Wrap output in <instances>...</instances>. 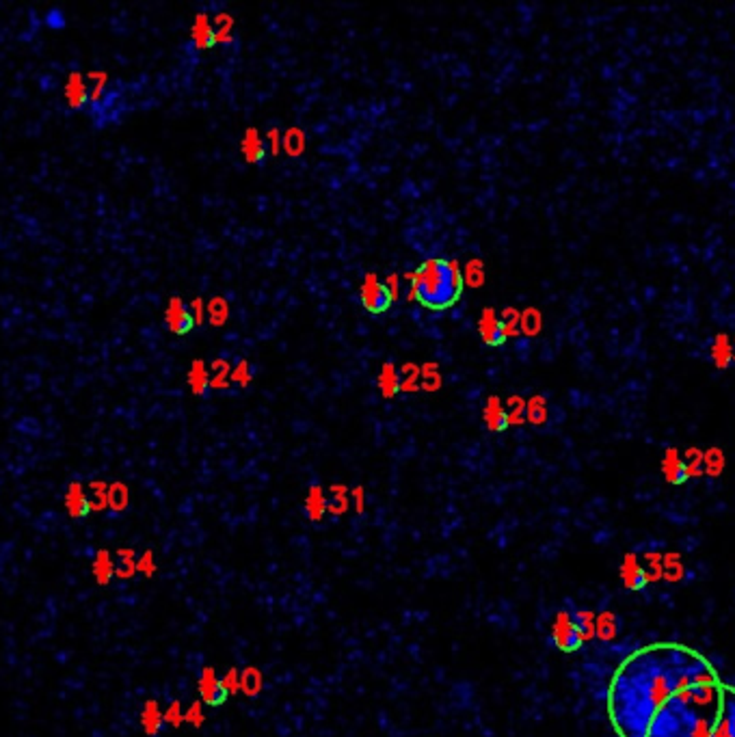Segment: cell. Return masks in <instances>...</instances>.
Listing matches in <instances>:
<instances>
[{
  "mask_svg": "<svg viewBox=\"0 0 735 737\" xmlns=\"http://www.w3.org/2000/svg\"><path fill=\"white\" fill-rule=\"evenodd\" d=\"M324 508H326V502L322 497V491L318 487H311L309 495H307V513H309V517H311V519H320Z\"/></svg>",
  "mask_w": 735,
  "mask_h": 737,
  "instance_id": "34",
  "label": "cell"
},
{
  "mask_svg": "<svg viewBox=\"0 0 735 737\" xmlns=\"http://www.w3.org/2000/svg\"><path fill=\"white\" fill-rule=\"evenodd\" d=\"M422 372V389L424 391H437L441 389V372H439V365L435 361H428L420 367Z\"/></svg>",
  "mask_w": 735,
  "mask_h": 737,
  "instance_id": "31",
  "label": "cell"
},
{
  "mask_svg": "<svg viewBox=\"0 0 735 737\" xmlns=\"http://www.w3.org/2000/svg\"><path fill=\"white\" fill-rule=\"evenodd\" d=\"M253 378V372H251V363L247 359H240L234 367H231V380L238 385V387H249Z\"/></svg>",
  "mask_w": 735,
  "mask_h": 737,
  "instance_id": "35",
  "label": "cell"
},
{
  "mask_svg": "<svg viewBox=\"0 0 735 737\" xmlns=\"http://www.w3.org/2000/svg\"><path fill=\"white\" fill-rule=\"evenodd\" d=\"M212 24H214L216 44H229L231 37H234V18L229 13H219Z\"/></svg>",
  "mask_w": 735,
  "mask_h": 737,
  "instance_id": "30",
  "label": "cell"
},
{
  "mask_svg": "<svg viewBox=\"0 0 735 737\" xmlns=\"http://www.w3.org/2000/svg\"><path fill=\"white\" fill-rule=\"evenodd\" d=\"M422 389V372L420 365L415 363H404L402 365V376H400V391L404 393H415Z\"/></svg>",
  "mask_w": 735,
  "mask_h": 737,
  "instance_id": "28",
  "label": "cell"
},
{
  "mask_svg": "<svg viewBox=\"0 0 735 737\" xmlns=\"http://www.w3.org/2000/svg\"><path fill=\"white\" fill-rule=\"evenodd\" d=\"M162 720H165V716L160 714L158 703H156V701H147V703H145V707H143V712H141V725H143V731H145L147 735H156V733L160 731Z\"/></svg>",
  "mask_w": 735,
  "mask_h": 737,
  "instance_id": "19",
  "label": "cell"
},
{
  "mask_svg": "<svg viewBox=\"0 0 735 737\" xmlns=\"http://www.w3.org/2000/svg\"><path fill=\"white\" fill-rule=\"evenodd\" d=\"M63 93H65V100H67V104H70V108H83L91 100L89 83L80 72H72L70 76H67Z\"/></svg>",
  "mask_w": 735,
  "mask_h": 737,
  "instance_id": "9",
  "label": "cell"
},
{
  "mask_svg": "<svg viewBox=\"0 0 735 737\" xmlns=\"http://www.w3.org/2000/svg\"><path fill=\"white\" fill-rule=\"evenodd\" d=\"M519 329H521V333L528 335V337H534V335L541 333V329H543V316H541V311H539L537 307H526V309L521 311Z\"/></svg>",
  "mask_w": 735,
  "mask_h": 737,
  "instance_id": "24",
  "label": "cell"
},
{
  "mask_svg": "<svg viewBox=\"0 0 735 737\" xmlns=\"http://www.w3.org/2000/svg\"><path fill=\"white\" fill-rule=\"evenodd\" d=\"M201 694L210 705H219V703L225 701L227 690H225L223 684L216 681L212 671H206V673H203V677H201Z\"/></svg>",
  "mask_w": 735,
  "mask_h": 737,
  "instance_id": "18",
  "label": "cell"
},
{
  "mask_svg": "<svg viewBox=\"0 0 735 737\" xmlns=\"http://www.w3.org/2000/svg\"><path fill=\"white\" fill-rule=\"evenodd\" d=\"M117 558H119V567H115V578L119 580H130L134 573H137V560H134V552L130 547H121L117 549Z\"/></svg>",
  "mask_w": 735,
  "mask_h": 737,
  "instance_id": "29",
  "label": "cell"
},
{
  "mask_svg": "<svg viewBox=\"0 0 735 737\" xmlns=\"http://www.w3.org/2000/svg\"><path fill=\"white\" fill-rule=\"evenodd\" d=\"M130 504V491L124 482L108 484V508L113 513H124Z\"/></svg>",
  "mask_w": 735,
  "mask_h": 737,
  "instance_id": "20",
  "label": "cell"
},
{
  "mask_svg": "<svg viewBox=\"0 0 735 737\" xmlns=\"http://www.w3.org/2000/svg\"><path fill=\"white\" fill-rule=\"evenodd\" d=\"M710 737H735V686L723 684V712Z\"/></svg>",
  "mask_w": 735,
  "mask_h": 737,
  "instance_id": "8",
  "label": "cell"
},
{
  "mask_svg": "<svg viewBox=\"0 0 735 737\" xmlns=\"http://www.w3.org/2000/svg\"><path fill=\"white\" fill-rule=\"evenodd\" d=\"M85 78H87V80H91V85H89L91 100H93V102H95V100H100V95L104 93L106 85H108V74H106V72H89Z\"/></svg>",
  "mask_w": 735,
  "mask_h": 737,
  "instance_id": "36",
  "label": "cell"
},
{
  "mask_svg": "<svg viewBox=\"0 0 735 737\" xmlns=\"http://www.w3.org/2000/svg\"><path fill=\"white\" fill-rule=\"evenodd\" d=\"M44 24L48 26V29H52V31H61V29H65V26H67L65 13H63L61 9H52V11H48V13H46V18H44Z\"/></svg>",
  "mask_w": 735,
  "mask_h": 737,
  "instance_id": "37",
  "label": "cell"
},
{
  "mask_svg": "<svg viewBox=\"0 0 735 737\" xmlns=\"http://www.w3.org/2000/svg\"><path fill=\"white\" fill-rule=\"evenodd\" d=\"M723 712V679L669 696L653 714L647 737H710Z\"/></svg>",
  "mask_w": 735,
  "mask_h": 737,
  "instance_id": "2",
  "label": "cell"
},
{
  "mask_svg": "<svg viewBox=\"0 0 735 737\" xmlns=\"http://www.w3.org/2000/svg\"><path fill=\"white\" fill-rule=\"evenodd\" d=\"M266 139H268V152L273 156H279L281 154V132L277 128H270Z\"/></svg>",
  "mask_w": 735,
  "mask_h": 737,
  "instance_id": "40",
  "label": "cell"
},
{
  "mask_svg": "<svg viewBox=\"0 0 735 737\" xmlns=\"http://www.w3.org/2000/svg\"><path fill=\"white\" fill-rule=\"evenodd\" d=\"M190 39L197 50H210L216 46V35H214V24L208 18V13H197L195 22L190 26Z\"/></svg>",
  "mask_w": 735,
  "mask_h": 737,
  "instance_id": "10",
  "label": "cell"
},
{
  "mask_svg": "<svg viewBox=\"0 0 735 737\" xmlns=\"http://www.w3.org/2000/svg\"><path fill=\"white\" fill-rule=\"evenodd\" d=\"M188 387L195 396H203L210 389V372L203 359H195L188 370Z\"/></svg>",
  "mask_w": 735,
  "mask_h": 737,
  "instance_id": "16",
  "label": "cell"
},
{
  "mask_svg": "<svg viewBox=\"0 0 735 737\" xmlns=\"http://www.w3.org/2000/svg\"><path fill=\"white\" fill-rule=\"evenodd\" d=\"M712 359L718 367H727L733 359V346L725 333L716 335L714 346H712Z\"/></svg>",
  "mask_w": 735,
  "mask_h": 737,
  "instance_id": "25",
  "label": "cell"
},
{
  "mask_svg": "<svg viewBox=\"0 0 735 737\" xmlns=\"http://www.w3.org/2000/svg\"><path fill=\"white\" fill-rule=\"evenodd\" d=\"M165 722H169V725H173V727H178L180 722H182V712H180V705H178V703H173V705L167 709V712H165Z\"/></svg>",
  "mask_w": 735,
  "mask_h": 737,
  "instance_id": "42",
  "label": "cell"
},
{
  "mask_svg": "<svg viewBox=\"0 0 735 737\" xmlns=\"http://www.w3.org/2000/svg\"><path fill=\"white\" fill-rule=\"evenodd\" d=\"M376 385H378L381 396H383L385 400H391L394 396L400 391V374L396 370V365L383 363V367H381V372H378V378H376Z\"/></svg>",
  "mask_w": 735,
  "mask_h": 737,
  "instance_id": "14",
  "label": "cell"
},
{
  "mask_svg": "<svg viewBox=\"0 0 735 737\" xmlns=\"http://www.w3.org/2000/svg\"><path fill=\"white\" fill-rule=\"evenodd\" d=\"M478 333L482 337V342L487 346H502L506 342V333H504V326H502V320L498 316V311L493 307H485L480 318H478Z\"/></svg>",
  "mask_w": 735,
  "mask_h": 737,
  "instance_id": "7",
  "label": "cell"
},
{
  "mask_svg": "<svg viewBox=\"0 0 735 737\" xmlns=\"http://www.w3.org/2000/svg\"><path fill=\"white\" fill-rule=\"evenodd\" d=\"M720 681L714 664L682 643H653L636 649L615 671L606 709L619 737H647L656 709L690 686Z\"/></svg>",
  "mask_w": 735,
  "mask_h": 737,
  "instance_id": "1",
  "label": "cell"
},
{
  "mask_svg": "<svg viewBox=\"0 0 735 737\" xmlns=\"http://www.w3.org/2000/svg\"><path fill=\"white\" fill-rule=\"evenodd\" d=\"M359 301L365 311L378 316V313L389 311V307L394 303V296L387 292L385 283L378 279L376 272H365L363 281L359 285Z\"/></svg>",
  "mask_w": 735,
  "mask_h": 737,
  "instance_id": "5",
  "label": "cell"
},
{
  "mask_svg": "<svg viewBox=\"0 0 735 737\" xmlns=\"http://www.w3.org/2000/svg\"><path fill=\"white\" fill-rule=\"evenodd\" d=\"M188 311H190V316H193L197 326L203 324V320H206V303H203V298H193L190 305H188Z\"/></svg>",
  "mask_w": 735,
  "mask_h": 737,
  "instance_id": "39",
  "label": "cell"
},
{
  "mask_svg": "<svg viewBox=\"0 0 735 737\" xmlns=\"http://www.w3.org/2000/svg\"><path fill=\"white\" fill-rule=\"evenodd\" d=\"M89 510L91 513H102L108 508V484L104 480H93L89 482Z\"/></svg>",
  "mask_w": 735,
  "mask_h": 737,
  "instance_id": "21",
  "label": "cell"
},
{
  "mask_svg": "<svg viewBox=\"0 0 735 737\" xmlns=\"http://www.w3.org/2000/svg\"><path fill=\"white\" fill-rule=\"evenodd\" d=\"M231 385V367L227 359H214L212 361V376L210 387L212 389H229Z\"/></svg>",
  "mask_w": 735,
  "mask_h": 737,
  "instance_id": "23",
  "label": "cell"
},
{
  "mask_svg": "<svg viewBox=\"0 0 735 737\" xmlns=\"http://www.w3.org/2000/svg\"><path fill=\"white\" fill-rule=\"evenodd\" d=\"M526 419L532 422L534 426H541L547 422V402L543 396H532L526 402Z\"/></svg>",
  "mask_w": 735,
  "mask_h": 737,
  "instance_id": "26",
  "label": "cell"
},
{
  "mask_svg": "<svg viewBox=\"0 0 735 737\" xmlns=\"http://www.w3.org/2000/svg\"><path fill=\"white\" fill-rule=\"evenodd\" d=\"M352 495H355V500H357V510L361 513V508H363V489L357 487L355 491H352Z\"/></svg>",
  "mask_w": 735,
  "mask_h": 737,
  "instance_id": "43",
  "label": "cell"
},
{
  "mask_svg": "<svg viewBox=\"0 0 735 737\" xmlns=\"http://www.w3.org/2000/svg\"><path fill=\"white\" fill-rule=\"evenodd\" d=\"M91 573H93L95 582H98L100 586H106L108 582L115 578V563H113L111 552H108V549H98V554H95V558H93Z\"/></svg>",
  "mask_w": 735,
  "mask_h": 737,
  "instance_id": "15",
  "label": "cell"
},
{
  "mask_svg": "<svg viewBox=\"0 0 735 737\" xmlns=\"http://www.w3.org/2000/svg\"><path fill=\"white\" fill-rule=\"evenodd\" d=\"M305 147H307V139H305V132H303L301 128L292 126V128H288V130L281 134V149H283V152L288 154L290 158L303 156Z\"/></svg>",
  "mask_w": 735,
  "mask_h": 737,
  "instance_id": "17",
  "label": "cell"
},
{
  "mask_svg": "<svg viewBox=\"0 0 735 737\" xmlns=\"http://www.w3.org/2000/svg\"><path fill=\"white\" fill-rule=\"evenodd\" d=\"M508 426H519L526 422V402L519 396H511L508 398Z\"/></svg>",
  "mask_w": 735,
  "mask_h": 737,
  "instance_id": "33",
  "label": "cell"
},
{
  "mask_svg": "<svg viewBox=\"0 0 735 737\" xmlns=\"http://www.w3.org/2000/svg\"><path fill=\"white\" fill-rule=\"evenodd\" d=\"M165 322L169 326V331L175 333V335H186L193 331L195 326V320L193 316H190L188 307L184 305V301L180 296H171L169 303H167V309H165Z\"/></svg>",
  "mask_w": 735,
  "mask_h": 737,
  "instance_id": "6",
  "label": "cell"
},
{
  "mask_svg": "<svg viewBox=\"0 0 735 737\" xmlns=\"http://www.w3.org/2000/svg\"><path fill=\"white\" fill-rule=\"evenodd\" d=\"M240 152H242V158L249 162V165H257V162H262L264 156H266V143L262 141L260 132H257V128H247L242 134V141H240Z\"/></svg>",
  "mask_w": 735,
  "mask_h": 737,
  "instance_id": "12",
  "label": "cell"
},
{
  "mask_svg": "<svg viewBox=\"0 0 735 737\" xmlns=\"http://www.w3.org/2000/svg\"><path fill=\"white\" fill-rule=\"evenodd\" d=\"M65 508L70 513L72 519H80V517L89 515V495L85 487L80 482H70L65 491Z\"/></svg>",
  "mask_w": 735,
  "mask_h": 737,
  "instance_id": "13",
  "label": "cell"
},
{
  "mask_svg": "<svg viewBox=\"0 0 735 737\" xmlns=\"http://www.w3.org/2000/svg\"><path fill=\"white\" fill-rule=\"evenodd\" d=\"M137 571L143 573L145 578H152L156 573V563H154V554L152 552H145L139 560H137Z\"/></svg>",
  "mask_w": 735,
  "mask_h": 737,
  "instance_id": "38",
  "label": "cell"
},
{
  "mask_svg": "<svg viewBox=\"0 0 735 737\" xmlns=\"http://www.w3.org/2000/svg\"><path fill=\"white\" fill-rule=\"evenodd\" d=\"M586 632H589L586 619L580 612H560L552 627V640L560 651L573 653L584 645Z\"/></svg>",
  "mask_w": 735,
  "mask_h": 737,
  "instance_id": "4",
  "label": "cell"
},
{
  "mask_svg": "<svg viewBox=\"0 0 735 737\" xmlns=\"http://www.w3.org/2000/svg\"><path fill=\"white\" fill-rule=\"evenodd\" d=\"M482 419H485L487 428L493 432H502L508 428V413L498 396H489L487 398L485 409H482Z\"/></svg>",
  "mask_w": 735,
  "mask_h": 737,
  "instance_id": "11",
  "label": "cell"
},
{
  "mask_svg": "<svg viewBox=\"0 0 735 737\" xmlns=\"http://www.w3.org/2000/svg\"><path fill=\"white\" fill-rule=\"evenodd\" d=\"M206 313H208V320L212 326H223L229 320V303L223 296H214L206 305Z\"/></svg>",
  "mask_w": 735,
  "mask_h": 737,
  "instance_id": "27",
  "label": "cell"
},
{
  "mask_svg": "<svg viewBox=\"0 0 735 737\" xmlns=\"http://www.w3.org/2000/svg\"><path fill=\"white\" fill-rule=\"evenodd\" d=\"M502 326H504V333L506 337H517L521 333L519 329V320H521V311H517L515 307H506L504 311H502Z\"/></svg>",
  "mask_w": 735,
  "mask_h": 737,
  "instance_id": "32",
  "label": "cell"
},
{
  "mask_svg": "<svg viewBox=\"0 0 735 737\" xmlns=\"http://www.w3.org/2000/svg\"><path fill=\"white\" fill-rule=\"evenodd\" d=\"M733 359H735V350H733Z\"/></svg>",
  "mask_w": 735,
  "mask_h": 737,
  "instance_id": "44",
  "label": "cell"
},
{
  "mask_svg": "<svg viewBox=\"0 0 735 737\" xmlns=\"http://www.w3.org/2000/svg\"><path fill=\"white\" fill-rule=\"evenodd\" d=\"M383 283H385L387 292H389L394 298H396V296L400 294V275H396V272H391V275H387Z\"/></svg>",
  "mask_w": 735,
  "mask_h": 737,
  "instance_id": "41",
  "label": "cell"
},
{
  "mask_svg": "<svg viewBox=\"0 0 735 737\" xmlns=\"http://www.w3.org/2000/svg\"><path fill=\"white\" fill-rule=\"evenodd\" d=\"M409 279V301H417L430 311L454 307L463 296V272L456 260L430 257L415 270L407 272Z\"/></svg>",
  "mask_w": 735,
  "mask_h": 737,
  "instance_id": "3",
  "label": "cell"
},
{
  "mask_svg": "<svg viewBox=\"0 0 735 737\" xmlns=\"http://www.w3.org/2000/svg\"><path fill=\"white\" fill-rule=\"evenodd\" d=\"M463 272V283L469 285V288H480V285H485V264L482 260H478V257H474V260H469L465 266L461 268Z\"/></svg>",
  "mask_w": 735,
  "mask_h": 737,
  "instance_id": "22",
  "label": "cell"
}]
</instances>
